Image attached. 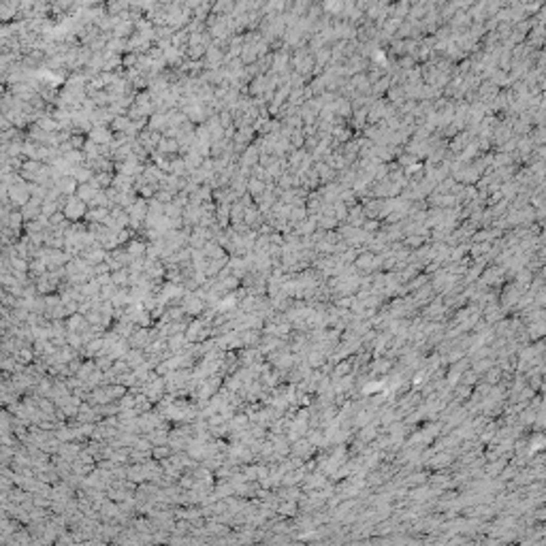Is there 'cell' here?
Segmentation results:
<instances>
[{"label": "cell", "mask_w": 546, "mask_h": 546, "mask_svg": "<svg viewBox=\"0 0 546 546\" xmlns=\"http://www.w3.org/2000/svg\"><path fill=\"white\" fill-rule=\"evenodd\" d=\"M278 512H282L284 516H293L295 514V506L293 504H282V506H278Z\"/></svg>", "instance_id": "obj_8"}, {"label": "cell", "mask_w": 546, "mask_h": 546, "mask_svg": "<svg viewBox=\"0 0 546 546\" xmlns=\"http://www.w3.org/2000/svg\"><path fill=\"white\" fill-rule=\"evenodd\" d=\"M126 252L131 254L133 258H145L148 256V248H150V241H143V239H131L126 243Z\"/></svg>", "instance_id": "obj_3"}, {"label": "cell", "mask_w": 546, "mask_h": 546, "mask_svg": "<svg viewBox=\"0 0 546 546\" xmlns=\"http://www.w3.org/2000/svg\"><path fill=\"white\" fill-rule=\"evenodd\" d=\"M171 454H173V448H171L169 444H160V446L152 448V457L158 459V461H165V459H169Z\"/></svg>", "instance_id": "obj_7"}, {"label": "cell", "mask_w": 546, "mask_h": 546, "mask_svg": "<svg viewBox=\"0 0 546 546\" xmlns=\"http://www.w3.org/2000/svg\"><path fill=\"white\" fill-rule=\"evenodd\" d=\"M66 326H68V333H79V335H83L90 329V320L85 318L83 314L77 312V314H73V316H68V318H66Z\"/></svg>", "instance_id": "obj_2"}, {"label": "cell", "mask_w": 546, "mask_h": 546, "mask_svg": "<svg viewBox=\"0 0 546 546\" xmlns=\"http://www.w3.org/2000/svg\"><path fill=\"white\" fill-rule=\"evenodd\" d=\"M126 363L131 365V369H137V367H141L143 363L148 361V354H145V350H139V348H131L126 352Z\"/></svg>", "instance_id": "obj_5"}, {"label": "cell", "mask_w": 546, "mask_h": 546, "mask_svg": "<svg viewBox=\"0 0 546 546\" xmlns=\"http://www.w3.org/2000/svg\"><path fill=\"white\" fill-rule=\"evenodd\" d=\"M113 137H116V135H111V131L107 126H94L90 131V139L94 143H98V145H111Z\"/></svg>", "instance_id": "obj_4"}, {"label": "cell", "mask_w": 546, "mask_h": 546, "mask_svg": "<svg viewBox=\"0 0 546 546\" xmlns=\"http://www.w3.org/2000/svg\"><path fill=\"white\" fill-rule=\"evenodd\" d=\"M111 282L116 284L118 288H126V286H131V269L122 267L118 271H111Z\"/></svg>", "instance_id": "obj_6"}, {"label": "cell", "mask_w": 546, "mask_h": 546, "mask_svg": "<svg viewBox=\"0 0 546 546\" xmlns=\"http://www.w3.org/2000/svg\"><path fill=\"white\" fill-rule=\"evenodd\" d=\"M88 203H85V201H81L77 194H70V196H66L64 198V207H62V211H64V215L66 218L70 220V222H79V220H83L85 218V213H88Z\"/></svg>", "instance_id": "obj_1"}]
</instances>
